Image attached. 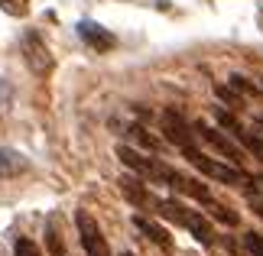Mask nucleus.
Returning <instances> with one entry per match:
<instances>
[{
    "label": "nucleus",
    "instance_id": "obj_1",
    "mask_svg": "<svg viewBox=\"0 0 263 256\" xmlns=\"http://www.w3.org/2000/svg\"><path fill=\"white\" fill-rule=\"evenodd\" d=\"M182 156H185L198 172H205L208 179H218V182H224V185H254V179H250L247 172H240L237 166H228V162L211 159L208 152H201L198 146H185Z\"/></svg>",
    "mask_w": 263,
    "mask_h": 256
},
{
    "label": "nucleus",
    "instance_id": "obj_2",
    "mask_svg": "<svg viewBox=\"0 0 263 256\" xmlns=\"http://www.w3.org/2000/svg\"><path fill=\"white\" fill-rule=\"evenodd\" d=\"M117 159L124 162L127 169H134L140 179H146L149 185H169L176 175V169H169L166 162H159V159H146V156H140L137 149H130V146H117Z\"/></svg>",
    "mask_w": 263,
    "mask_h": 256
},
{
    "label": "nucleus",
    "instance_id": "obj_3",
    "mask_svg": "<svg viewBox=\"0 0 263 256\" xmlns=\"http://www.w3.org/2000/svg\"><path fill=\"white\" fill-rule=\"evenodd\" d=\"M20 52H23V62H26V68L33 71V75H39V78L52 75L55 58H52V52H49L46 39L39 36L36 29H26L23 33V39H20Z\"/></svg>",
    "mask_w": 263,
    "mask_h": 256
},
{
    "label": "nucleus",
    "instance_id": "obj_4",
    "mask_svg": "<svg viewBox=\"0 0 263 256\" xmlns=\"http://www.w3.org/2000/svg\"><path fill=\"white\" fill-rule=\"evenodd\" d=\"M120 191H124V198L134 204V208H140V211H149V214H159V201L163 198H156L153 191H149V182L146 179H137V175H120Z\"/></svg>",
    "mask_w": 263,
    "mask_h": 256
},
{
    "label": "nucleus",
    "instance_id": "obj_5",
    "mask_svg": "<svg viewBox=\"0 0 263 256\" xmlns=\"http://www.w3.org/2000/svg\"><path fill=\"white\" fill-rule=\"evenodd\" d=\"M75 227H78V237H82V247L88 256H110V247L104 240V233H101L98 221L91 218L88 211H78L75 214Z\"/></svg>",
    "mask_w": 263,
    "mask_h": 256
},
{
    "label": "nucleus",
    "instance_id": "obj_6",
    "mask_svg": "<svg viewBox=\"0 0 263 256\" xmlns=\"http://www.w3.org/2000/svg\"><path fill=\"white\" fill-rule=\"evenodd\" d=\"M195 136L201 143H208L211 149H218L221 156H224L231 166H237V162H244V152H240V146L231 136H224V130H215V127H208V124H195Z\"/></svg>",
    "mask_w": 263,
    "mask_h": 256
},
{
    "label": "nucleus",
    "instance_id": "obj_7",
    "mask_svg": "<svg viewBox=\"0 0 263 256\" xmlns=\"http://www.w3.org/2000/svg\"><path fill=\"white\" fill-rule=\"evenodd\" d=\"M163 133H166V140L173 143V146H179V149L195 146V124H189V120L182 117L179 110H173V107L163 114Z\"/></svg>",
    "mask_w": 263,
    "mask_h": 256
},
{
    "label": "nucleus",
    "instance_id": "obj_8",
    "mask_svg": "<svg viewBox=\"0 0 263 256\" xmlns=\"http://www.w3.org/2000/svg\"><path fill=\"white\" fill-rule=\"evenodd\" d=\"M78 36H82L91 49H98V52L117 49V36L110 33V29H104L101 23H91V19H82V23H78Z\"/></svg>",
    "mask_w": 263,
    "mask_h": 256
},
{
    "label": "nucleus",
    "instance_id": "obj_9",
    "mask_svg": "<svg viewBox=\"0 0 263 256\" xmlns=\"http://www.w3.org/2000/svg\"><path fill=\"white\" fill-rule=\"evenodd\" d=\"M23 172H29V159L16 149L0 146V179H16Z\"/></svg>",
    "mask_w": 263,
    "mask_h": 256
},
{
    "label": "nucleus",
    "instance_id": "obj_10",
    "mask_svg": "<svg viewBox=\"0 0 263 256\" xmlns=\"http://www.w3.org/2000/svg\"><path fill=\"white\" fill-rule=\"evenodd\" d=\"M134 224H137V230L143 233L146 240H153V243H156V247L163 250V253H173V240H169V233H166L163 227H159V224H153V221H149L146 214H137V218H134Z\"/></svg>",
    "mask_w": 263,
    "mask_h": 256
},
{
    "label": "nucleus",
    "instance_id": "obj_11",
    "mask_svg": "<svg viewBox=\"0 0 263 256\" xmlns=\"http://www.w3.org/2000/svg\"><path fill=\"white\" fill-rule=\"evenodd\" d=\"M182 227H189L192 237H195L198 243H205V247H211V243H215V230H211L208 218H201V211H192V208H189L185 224H182Z\"/></svg>",
    "mask_w": 263,
    "mask_h": 256
},
{
    "label": "nucleus",
    "instance_id": "obj_12",
    "mask_svg": "<svg viewBox=\"0 0 263 256\" xmlns=\"http://www.w3.org/2000/svg\"><path fill=\"white\" fill-rule=\"evenodd\" d=\"M176 191H182V194H189V198H195V201H201V204H211L215 198H211V191L205 188V185H198V182H192V179H185V175H173V182H169Z\"/></svg>",
    "mask_w": 263,
    "mask_h": 256
},
{
    "label": "nucleus",
    "instance_id": "obj_13",
    "mask_svg": "<svg viewBox=\"0 0 263 256\" xmlns=\"http://www.w3.org/2000/svg\"><path fill=\"white\" fill-rule=\"evenodd\" d=\"M159 214H163L166 221H173V224H185L189 208L182 201H176V198H163V201H159Z\"/></svg>",
    "mask_w": 263,
    "mask_h": 256
},
{
    "label": "nucleus",
    "instance_id": "obj_14",
    "mask_svg": "<svg viewBox=\"0 0 263 256\" xmlns=\"http://www.w3.org/2000/svg\"><path fill=\"white\" fill-rule=\"evenodd\" d=\"M231 136H234L237 143H244V146H247L250 152H254V156H260V159H263V140L257 136L254 130H244V127H237L234 133H231Z\"/></svg>",
    "mask_w": 263,
    "mask_h": 256
},
{
    "label": "nucleus",
    "instance_id": "obj_15",
    "mask_svg": "<svg viewBox=\"0 0 263 256\" xmlns=\"http://www.w3.org/2000/svg\"><path fill=\"white\" fill-rule=\"evenodd\" d=\"M127 136H134V140L140 143V146L149 149V152H156V149H159V143H156L153 136H149V133H146L143 127H130V130H127Z\"/></svg>",
    "mask_w": 263,
    "mask_h": 256
},
{
    "label": "nucleus",
    "instance_id": "obj_16",
    "mask_svg": "<svg viewBox=\"0 0 263 256\" xmlns=\"http://www.w3.org/2000/svg\"><path fill=\"white\" fill-rule=\"evenodd\" d=\"M0 10L10 16H26L29 13V0H0Z\"/></svg>",
    "mask_w": 263,
    "mask_h": 256
},
{
    "label": "nucleus",
    "instance_id": "obj_17",
    "mask_svg": "<svg viewBox=\"0 0 263 256\" xmlns=\"http://www.w3.org/2000/svg\"><path fill=\"white\" fill-rule=\"evenodd\" d=\"M208 208H211V218H215V221L228 224V227H234V224H237V214L231 211V208H221V204H215V201H211Z\"/></svg>",
    "mask_w": 263,
    "mask_h": 256
},
{
    "label": "nucleus",
    "instance_id": "obj_18",
    "mask_svg": "<svg viewBox=\"0 0 263 256\" xmlns=\"http://www.w3.org/2000/svg\"><path fill=\"white\" fill-rule=\"evenodd\" d=\"M231 88L240 91V94H247V97H257V94H260V88L254 85V81H247V78H240V75L231 78Z\"/></svg>",
    "mask_w": 263,
    "mask_h": 256
},
{
    "label": "nucleus",
    "instance_id": "obj_19",
    "mask_svg": "<svg viewBox=\"0 0 263 256\" xmlns=\"http://www.w3.org/2000/svg\"><path fill=\"white\" fill-rule=\"evenodd\" d=\"M13 253H16V256H43V253H39V247H36V243L29 240V237H16Z\"/></svg>",
    "mask_w": 263,
    "mask_h": 256
},
{
    "label": "nucleus",
    "instance_id": "obj_20",
    "mask_svg": "<svg viewBox=\"0 0 263 256\" xmlns=\"http://www.w3.org/2000/svg\"><path fill=\"white\" fill-rule=\"evenodd\" d=\"M215 94L224 101V104H231V107H240V97L234 94V88L231 85H215Z\"/></svg>",
    "mask_w": 263,
    "mask_h": 256
},
{
    "label": "nucleus",
    "instance_id": "obj_21",
    "mask_svg": "<svg viewBox=\"0 0 263 256\" xmlns=\"http://www.w3.org/2000/svg\"><path fill=\"white\" fill-rule=\"evenodd\" d=\"M46 240H49V250H52V256H65V247H62V240H59V233H55L52 227H49Z\"/></svg>",
    "mask_w": 263,
    "mask_h": 256
},
{
    "label": "nucleus",
    "instance_id": "obj_22",
    "mask_svg": "<svg viewBox=\"0 0 263 256\" xmlns=\"http://www.w3.org/2000/svg\"><path fill=\"white\" fill-rule=\"evenodd\" d=\"M247 250L254 256H263V237L260 233H247Z\"/></svg>",
    "mask_w": 263,
    "mask_h": 256
},
{
    "label": "nucleus",
    "instance_id": "obj_23",
    "mask_svg": "<svg viewBox=\"0 0 263 256\" xmlns=\"http://www.w3.org/2000/svg\"><path fill=\"white\" fill-rule=\"evenodd\" d=\"M250 204H254V211H257L260 218H263V201H260V198H254V201H250Z\"/></svg>",
    "mask_w": 263,
    "mask_h": 256
},
{
    "label": "nucleus",
    "instance_id": "obj_24",
    "mask_svg": "<svg viewBox=\"0 0 263 256\" xmlns=\"http://www.w3.org/2000/svg\"><path fill=\"white\" fill-rule=\"evenodd\" d=\"M120 256H134V253H120Z\"/></svg>",
    "mask_w": 263,
    "mask_h": 256
},
{
    "label": "nucleus",
    "instance_id": "obj_25",
    "mask_svg": "<svg viewBox=\"0 0 263 256\" xmlns=\"http://www.w3.org/2000/svg\"><path fill=\"white\" fill-rule=\"evenodd\" d=\"M260 127H263V117H260Z\"/></svg>",
    "mask_w": 263,
    "mask_h": 256
}]
</instances>
